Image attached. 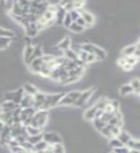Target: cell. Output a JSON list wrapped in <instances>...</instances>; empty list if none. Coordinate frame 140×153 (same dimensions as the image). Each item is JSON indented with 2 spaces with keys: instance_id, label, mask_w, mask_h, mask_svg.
Here are the masks:
<instances>
[{
  "instance_id": "obj_40",
  "label": "cell",
  "mask_w": 140,
  "mask_h": 153,
  "mask_svg": "<svg viewBox=\"0 0 140 153\" xmlns=\"http://www.w3.org/2000/svg\"><path fill=\"white\" fill-rule=\"evenodd\" d=\"M97 60V57H96V56L94 54H88V59H86V63H92V62L96 61Z\"/></svg>"
},
{
  "instance_id": "obj_7",
  "label": "cell",
  "mask_w": 140,
  "mask_h": 153,
  "mask_svg": "<svg viewBox=\"0 0 140 153\" xmlns=\"http://www.w3.org/2000/svg\"><path fill=\"white\" fill-rule=\"evenodd\" d=\"M25 35L27 37L30 38H35L38 35L37 23H31L28 27L25 28Z\"/></svg>"
},
{
  "instance_id": "obj_9",
  "label": "cell",
  "mask_w": 140,
  "mask_h": 153,
  "mask_svg": "<svg viewBox=\"0 0 140 153\" xmlns=\"http://www.w3.org/2000/svg\"><path fill=\"white\" fill-rule=\"evenodd\" d=\"M34 47L35 46L33 44H28L25 46V48H24V50H23V59L27 65L29 63V60H30V59L32 57L33 53H34Z\"/></svg>"
},
{
  "instance_id": "obj_21",
  "label": "cell",
  "mask_w": 140,
  "mask_h": 153,
  "mask_svg": "<svg viewBox=\"0 0 140 153\" xmlns=\"http://www.w3.org/2000/svg\"><path fill=\"white\" fill-rule=\"evenodd\" d=\"M26 132L28 134V136H36V135H40V134H42V130L38 127H35L32 126H29L26 127Z\"/></svg>"
},
{
  "instance_id": "obj_14",
  "label": "cell",
  "mask_w": 140,
  "mask_h": 153,
  "mask_svg": "<svg viewBox=\"0 0 140 153\" xmlns=\"http://www.w3.org/2000/svg\"><path fill=\"white\" fill-rule=\"evenodd\" d=\"M33 102H34V98L31 97V96L29 95H24V97L21 100L20 104H19V106H20L21 109L23 108H27V107H31L33 106Z\"/></svg>"
},
{
  "instance_id": "obj_23",
  "label": "cell",
  "mask_w": 140,
  "mask_h": 153,
  "mask_svg": "<svg viewBox=\"0 0 140 153\" xmlns=\"http://www.w3.org/2000/svg\"><path fill=\"white\" fill-rule=\"evenodd\" d=\"M130 84L132 85V87L133 89V93L136 94H140V79L137 78H134L131 80Z\"/></svg>"
},
{
  "instance_id": "obj_27",
  "label": "cell",
  "mask_w": 140,
  "mask_h": 153,
  "mask_svg": "<svg viewBox=\"0 0 140 153\" xmlns=\"http://www.w3.org/2000/svg\"><path fill=\"white\" fill-rule=\"evenodd\" d=\"M108 123H104L102 120L101 119H94L93 120V126H94V127L96 128V130H98L99 132L102 130V129L107 126Z\"/></svg>"
},
{
  "instance_id": "obj_28",
  "label": "cell",
  "mask_w": 140,
  "mask_h": 153,
  "mask_svg": "<svg viewBox=\"0 0 140 153\" xmlns=\"http://www.w3.org/2000/svg\"><path fill=\"white\" fill-rule=\"evenodd\" d=\"M42 140H43V134H40V135H36V136H28L27 138V141L34 146Z\"/></svg>"
},
{
  "instance_id": "obj_13",
  "label": "cell",
  "mask_w": 140,
  "mask_h": 153,
  "mask_svg": "<svg viewBox=\"0 0 140 153\" xmlns=\"http://www.w3.org/2000/svg\"><path fill=\"white\" fill-rule=\"evenodd\" d=\"M97 110L98 109L96 108L94 105L88 108L85 110V112L84 113V118L86 120V121H93L95 119V115H96V112H97Z\"/></svg>"
},
{
  "instance_id": "obj_35",
  "label": "cell",
  "mask_w": 140,
  "mask_h": 153,
  "mask_svg": "<svg viewBox=\"0 0 140 153\" xmlns=\"http://www.w3.org/2000/svg\"><path fill=\"white\" fill-rule=\"evenodd\" d=\"M77 55H78V59H82L83 61H85V63H86V59H88V53H86L83 50H81L79 51L78 53H77ZM88 64V63H86Z\"/></svg>"
},
{
  "instance_id": "obj_34",
  "label": "cell",
  "mask_w": 140,
  "mask_h": 153,
  "mask_svg": "<svg viewBox=\"0 0 140 153\" xmlns=\"http://www.w3.org/2000/svg\"><path fill=\"white\" fill-rule=\"evenodd\" d=\"M20 146L23 148V149L29 151L30 153H32L34 151V145H32V143H29L28 141H26V142H24L23 143H21Z\"/></svg>"
},
{
  "instance_id": "obj_29",
  "label": "cell",
  "mask_w": 140,
  "mask_h": 153,
  "mask_svg": "<svg viewBox=\"0 0 140 153\" xmlns=\"http://www.w3.org/2000/svg\"><path fill=\"white\" fill-rule=\"evenodd\" d=\"M69 30L71 32H73V33H80L82 32H84L85 31V28L84 27H82L80 26L78 23H76V22H73L70 25L69 27Z\"/></svg>"
},
{
  "instance_id": "obj_15",
  "label": "cell",
  "mask_w": 140,
  "mask_h": 153,
  "mask_svg": "<svg viewBox=\"0 0 140 153\" xmlns=\"http://www.w3.org/2000/svg\"><path fill=\"white\" fill-rule=\"evenodd\" d=\"M137 50L136 48V45L133 44V45H128L124 48V49L122 50V56L124 57H127V56H132L134 55V53H136V51Z\"/></svg>"
},
{
  "instance_id": "obj_45",
  "label": "cell",
  "mask_w": 140,
  "mask_h": 153,
  "mask_svg": "<svg viewBox=\"0 0 140 153\" xmlns=\"http://www.w3.org/2000/svg\"><path fill=\"white\" fill-rule=\"evenodd\" d=\"M129 153H140L139 150H136V149H130V152Z\"/></svg>"
},
{
  "instance_id": "obj_8",
  "label": "cell",
  "mask_w": 140,
  "mask_h": 153,
  "mask_svg": "<svg viewBox=\"0 0 140 153\" xmlns=\"http://www.w3.org/2000/svg\"><path fill=\"white\" fill-rule=\"evenodd\" d=\"M66 11L64 7H61L59 3H58V10L56 13V23L58 25H62V22H64V16L66 14Z\"/></svg>"
},
{
  "instance_id": "obj_11",
  "label": "cell",
  "mask_w": 140,
  "mask_h": 153,
  "mask_svg": "<svg viewBox=\"0 0 140 153\" xmlns=\"http://www.w3.org/2000/svg\"><path fill=\"white\" fill-rule=\"evenodd\" d=\"M43 50H42V46L41 45H35V47H34V53L32 55V57L30 59V60H29V63H28V66L31 64V62L36 59H40V57H42L43 56Z\"/></svg>"
},
{
  "instance_id": "obj_30",
  "label": "cell",
  "mask_w": 140,
  "mask_h": 153,
  "mask_svg": "<svg viewBox=\"0 0 140 153\" xmlns=\"http://www.w3.org/2000/svg\"><path fill=\"white\" fill-rule=\"evenodd\" d=\"M12 39L7 37H0V51L6 49V48L11 44Z\"/></svg>"
},
{
  "instance_id": "obj_17",
  "label": "cell",
  "mask_w": 140,
  "mask_h": 153,
  "mask_svg": "<svg viewBox=\"0 0 140 153\" xmlns=\"http://www.w3.org/2000/svg\"><path fill=\"white\" fill-rule=\"evenodd\" d=\"M74 103H75V100L66 93L64 97L61 98V102H59V105L60 106H68V105H74Z\"/></svg>"
},
{
  "instance_id": "obj_12",
  "label": "cell",
  "mask_w": 140,
  "mask_h": 153,
  "mask_svg": "<svg viewBox=\"0 0 140 153\" xmlns=\"http://www.w3.org/2000/svg\"><path fill=\"white\" fill-rule=\"evenodd\" d=\"M23 90H24V93L26 95L31 96V97H34L38 93V90L36 87L35 85H33L31 83H25L23 86Z\"/></svg>"
},
{
  "instance_id": "obj_1",
  "label": "cell",
  "mask_w": 140,
  "mask_h": 153,
  "mask_svg": "<svg viewBox=\"0 0 140 153\" xmlns=\"http://www.w3.org/2000/svg\"><path fill=\"white\" fill-rule=\"evenodd\" d=\"M66 93H54V94H46V98H45V102H43L41 110H46L48 111L49 109L53 108L59 105V102H61V98L64 97Z\"/></svg>"
},
{
  "instance_id": "obj_26",
  "label": "cell",
  "mask_w": 140,
  "mask_h": 153,
  "mask_svg": "<svg viewBox=\"0 0 140 153\" xmlns=\"http://www.w3.org/2000/svg\"><path fill=\"white\" fill-rule=\"evenodd\" d=\"M109 146L110 147H112L113 149H115V148H119V147L125 146L118 138H112V139H110L109 142Z\"/></svg>"
},
{
  "instance_id": "obj_48",
  "label": "cell",
  "mask_w": 140,
  "mask_h": 153,
  "mask_svg": "<svg viewBox=\"0 0 140 153\" xmlns=\"http://www.w3.org/2000/svg\"><path fill=\"white\" fill-rule=\"evenodd\" d=\"M139 95H140V94H139Z\"/></svg>"
},
{
  "instance_id": "obj_37",
  "label": "cell",
  "mask_w": 140,
  "mask_h": 153,
  "mask_svg": "<svg viewBox=\"0 0 140 153\" xmlns=\"http://www.w3.org/2000/svg\"><path fill=\"white\" fill-rule=\"evenodd\" d=\"M68 13H70V16L72 17V20H73L74 22L77 21V19L81 17V13L78 11H77V10H72V11H70Z\"/></svg>"
},
{
  "instance_id": "obj_38",
  "label": "cell",
  "mask_w": 140,
  "mask_h": 153,
  "mask_svg": "<svg viewBox=\"0 0 140 153\" xmlns=\"http://www.w3.org/2000/svg\"><path fill=\"white\" fill-rule=\"evenodd\" d=\"M113 151L115 153H129L130 152V148L125 146L119 147V148H115V149H113Z\"/></svg>"
},
{
  "instance_id": "obj_6",
  "label": "cell",
  "mask_w": 140,
  "mask_h": 153,
  "mask_svg": "<svg viewBox=\"0 0 140 153\" xmlns=\"http://www.w3.org/2000/svg\"><path fill=\"white\" fill-rule=\"evenodd\" d=\"M20 107L18 104L14 103L11 100H5V102L1 104V110L2 112H13L14 110Z\"/></svg>"
},
{
  "instance_id": "obj_36",
  "label": "cell",
  "mask_w": 140,
  "mask_h": 153,
  "mask_svg": "<svg viewBox=\"0 0 140 153\" xmlns=\"http://www.w3.org/2000/svg\"><path fill=\"white\" fill-rule=\"evenodd\" d=\"M125 59H126L127 63L130 64L131 66H133V67L138 62V59H136V57H134L133 56H127V57H125Z\"/></svg>"
},
{
  "instance_id": "obj_16",
  "label": "cell",
  "mask_w": 140,
  "mask_h": 153,
  "mask_svg": "<svg viewBox=\"0 0 140 153\" xmlns=\"http://www.w3.org/2000/svg\"><path fill=\"white\" fill-rule=\"evenodd\" d=\"M93 54L97 57V60H104L106 57H107V53H106V51L102 49L101 47L96 46V45L94 47Z\"/></svg>"
},
{
  "instance_id": "obj_18",
  "label": "cell",
  "mask_w": 140,
  "mask_h": 153,
  "mask_svg": "<svg viewBox=\"0 0 140 153\" xmlns=\"http://www.w3.org/2000/svg\"><path fill=\"white\" fill-rule=\"evenodd\" d=\"M109 103V100L107 98H101L97 100V102H96L94 106L98 110H103V111H105V109Z\"/></svg>"
},
{
  "instance_id": "obj_43",
  "label": "cell",
  "mask_w": 140,
  "mask_h": 153,
  "mask_svg": "<svg viewBox=\"0 0 140 153\" xmlns=\"http://www.w3.org/2000/svg\"><path fill=\"white\" fill-rule=\"evenodd\" d=\"M133 56H134V57H136V59L139 60V59H140V50H138V49H137V50L136 51V53H134Z\"/></svg>"
},
{
  "instance_id": "obj_39",
  "label": "cell",
  "mask_w": 140,
  "mask_h": 153,
  "mask_svg": "<svg viewBox=\"0 0 140 153\" xmlns=\"http://www.w3.org/2000/svg\"><path fill=\"white\" fill-rule=\"evenodd\" d=\"M109 103L110 105L114 108L115 111H119V107H120V103L118 100H109Z\"/></svg>"
},
{
  "instance_id": "obj_2",
  "label": "cell",
  "mask_w": 140,
  "mask_h": 153,
  "mask_svg": "<svg viewBox=\"0 0 140 153\" xmlns=\"http://www.w3.org/2000/svg\"><path fill=\"white\" fill-rule=\"evenodd\" d=\"M94 91H95L94 88H88V89L83 91V92L81 93V96L79 97V99L77 100L76 102L74 103V106H76V107L84 106V105L89 100V99L92 97V95L94 94Z\"/></svg>"
},
{
  "instance_id": "obj_20",
  "label": "cell",
  "mask_w": 140,
  "mask_h": 153,
  "mask_svg": "<svg viewBox=\"0 0 140 153\" xmlns=\"http://www.w3.org/2000/svg\"><path fill=\"white\" fill-rule=\"evenodd\" d=\"M117 138L119 139L120 141H121V143H123L124 146H127L128 143H129V142L133 139L131 137V135H130V134L128 132H126V131H122Z\"/></svg>"
},
{
  "instance_id": "obj_31",
  "label": "cell",
  "mask_w": 140,
  "mask_h": 153,
  "mask_svg": "<svg viewBox=\"0 0 140 153\" xmlns=\"http://www.w3.org/2000/svg\"><path fill=\"white\" fill-rule=\"evenodd\" d=\"M100 133L102 134V135L105 137V138H108V139H112L113 138V136H112V131H110V128H109V124H107L102 130L100 131Z\"/></svg>"
},
{
  "instance_id": "obj_22",
  "label": "cell",
  "mask_w": 140,
  "mask_h": 153,
  "mask_svg": "<svg viewBox=\"0 0 140 153\" xmlns=\"http://www.w3.org/2000/svg\"><path fill=\"white\" fill-rule=\"evenodd\" d=\"M14 36V33L7 28H2L0 27V37H7V38H12Z\"/></svg>"
},
{
  "instance_id": "obj_4",
  "label": "cell",
  "mask_w": 140,
  "mask_h": 153,
  "mask_svg": "<svg viewBox=\"0 0 140 153\" xmlns=\"http://www.w3.org/2000/svg\"><path fill=\"white\" fill-rule=\"evenodd\" d=\"M43 63H44V61H43L42 57H40V59H34V60L31 62V64L29 65V68H30V71L33 72V73H35V74H40V69H41V67H42Z\"/></svg>"
},
{
  "instance_id": "obj_24",
  "label": "cell",
  "mask_w": 140,
  "mask_h": 153,
  "mask_svg": "<svg viewBox=\"0 0 140 153\" xmlns=\"http://www.w3.org/2000/svg\"><path fill=\"white\" fill-rule=\"evenodd\" d=\"M48 146L49 145H48L44 140H42L34 146V151H45Z\"/></svg>"
},
{
  "instance_id": "obj_25",
  "label": "cell",
  "mask_w": 140,
  "mask_h": 153,
  "mask_svg": "<svg viewBox=\"0 0 140 153\" xmlns=\"http://www.w3.org/2000/svg\"><path fill=\"white\" fill-rule=\"evenodd\" d=\"M64 56L66 57L67 59H69V60H75L78 59V55H77V53L74 51V50H72L71 48L68 50H66L64 52Z\"/></svg>"
},
{
  "instance_id": "obj_3",
  "label": "cell",
  "mask_w": 140,
  "mask_h": 153,
  "mask_svg": "<svg viewBox=\"0 0 140 153\" xmlns=\"http://www.w3.org/2000/svg\"><path fill=\"white\" fill-rule=\"evenodd\" d=\"M43 140H44L48 145H57V143H61L62 139L61 137L56 132H46L43 134Z\"/></svg>"
},
{
  "instance_id": "obj_44",
  "label": "cell",
  "mask_w": 140,
  "mask_h": 153,
  "mask_svg": "<svg viewBox=\"0 0 140 153\" xmlns=\"http://www.w3.org/2000/svg\"><path fill=\"white\" fill-rule=\"evenodd\" d=\"M4 127H5V123H2L1 121H0V134L2 133Z\"/></svg>"
},
{
  "instance_id": "obj_32",
  "label": "cell",
  "mask_w": 140,
  "mask_h": 153,
  "mask_svg": "<svg viewBox=\"0 0 140 153\" xmlns=\"http://www.w3.org/2000/svg\"><path fill=\"white\" fill-rule=\"evenodd\" d=\"M74 21L72 20V17L70 16V13L67 12L66 14H65V16H64V22H62V26H64V28H69L70 25L72 23H73Z\"/></svg>"
},
{
  "instance_id": "obj_5",
  "label": "cell",
  "mask_w": 140,
  "mask_h": 153,
  "mask_svg": "<svg viewBox=\"0 0 140 153\" xmlns=\"http://www.w3.org/2000/svg\"><path fill=\"white\" fill-rule=\"evenodd\" d=\"M71 38L69 36H65L64 39L60 40L59 42L57 43V49L61 50V51H66L71 48Z\"/></svg>"
},
{
  "instance_id": "obj_42",
  "label": "cell",
  "mask_w": 140,
  "mask_h": 153,
  "mask_svg": "<svg viewBox=\"0 0 140 153\" xmlns=\"http://www.w3.org/2000/svg\"><path fill=\"white\" fill-rule=\"evenodd\" d=\"M103 113H104L103 110H97V112H96V115H95V119H101Z\"/></svg>"
},
{
  "instance_id": "obj_47",
  "label": "cell",
  "mask_w": 140,
  "mask_h": 153,
  "mask_svg": "<svg viewBox=\"0 0 140 153\" xmlns=\"http://www.w3.org/2000/svg\"><path fill=\"white\" fill-rule=\"evenodd\" d=\"M110 153H115V152H114V151H112V152H110Z\"/></svg>"
},
{
  "instance_id": "obj_46",
  "label": "cell",
  "mask_w": 140,
  "mask_h": 153,
  "mask_svg": "<svg viewBox=\"0 0 140 153\" xmlns=\"http://www.w3.org/2000/svg\"><path fill=\"white\" fill-rule=\"evenodd\" d=\"M136 48H137V49H138V50H140V39L138 40V42L136 43Z\"/></svg>"
},
{
  "instance_id": "obj_33",
  "label": "cell",
  "mask_w": 140,
  "mask_h": 153,
  "mask_svg": "<svg viewBox=\"0 0 140 153\" xmlns=\"http://www.w3.org/2000/svg\"><path fill=\"white\" fill-rule=\"evenodd\" d=\"M109 128H110V131H112V134L113 138H117V137L120 135V133L122 132V130H121V127L109 126Z\"/></svg>"
},
{
  "instance_id": "obj_19",
  "label": "cell",
  "mask_w": 140,
  "mask_h": 153,
  "mask_svg": "<svg viewBox=\"0 0 140 153\" xmlns=\"http://www.w3.org/2000/svg\"><path fill=\"white\" fill-rule=\"evenodd\" d=\"M133 93V89L132 87V85L128 83V84H124L122 85L119 89V94L121 96H128L130 94Z\"/></svg>"
},
{
  "instance_id": "obj_41",
  "label": "cell",
  "mask_w": 140,
  "mask_h": 153,
  "mask_svg": "<svg viewBox=\"0 0 140 153\" xmlns=\"http://www.w3.org/2000/svg\"><path fill=\"white\" fill-rule=\"evenodd\" d=\"M76 23H78L80 26H82V27H84L85 29L86 28V23H85V21L84 20V18L83 17H80V18H78L77 19V21H75Z\"/></svg>"
},
{
  "instance_id": "obj_10",
  "label": "cell",
  "mask_w": 140,
  "mask_h": 153,
  "mask_svg": "<svg viewBox=\"0 0 140 153\" xmlns=\"http://www.w3.org/2000/svg\"><path fill=\"white\" fill-rule=\"evenodd\" d=\"M81 16L84 18V20L86 23V27H91L95 23V17L91 13L85 11L81 13Z\"/></svg>"
}]
</instances>
